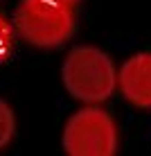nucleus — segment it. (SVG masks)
<instances>
[{"label":"nucleus","mask_w":151,"mask_h":156,"mask_svg":"<svg viewBox=\"0 0 151 156\" xmlns=\"http://www.w3.org/2000/svg\"><path fill=\"white\" fill-rule=\"evenodd\" d=\"M14 133H16V115L12 106L5 100H0V149H5L12 143Z\"/></svg>","instance_id":"nucleus-5"},{"label":"nucleus","mask_w":151,"mask_h":156,"mask_svg":"<svg viewBox=\"0 0 151 156\" xmlns=\"http://www.w3.org/2000/svg\"><path fill=\"white\" fill-rule=\"evenodd\" d=\"M52 2H59V5H68V7H72V5H77L79 0H52Z\"/></svg>","instance_id":"nucleus-7"},{"label":"nucleus","mask_w":151,"mask_h":156,"mask_svg":"<svg viewBox=\"0 0 151 156\" xmlns=\"http://www.w3.org/2000/svg\"><path fill=\"white\" fill-rule=\"evenodd\" d=\"M16 34L34 48H59L74 34L72 7L52 0H20L14 14Z\"/></svg>","instance_id":"nucleus-2"},{"label":"nucleus","mask_w":151,"mask_h":156,"mask_svg":"<svg viewBox=\"0 0 151 156\" xmlns=\"http://www.w3.org/2000/svg\"><path fill=\"white\" fill-rule=\"evenodd\" d=\"M61 143L70 156H113L117 149V129L106 111L86 106L70 115Z\"/></svg>","instance_id":"nucleus-3"},{"label":"nucleus","mask_w":151,"mask_h":156,"mask_svg":"<svg viewBox=\"0 0 151 156\" xmlns=\"http://www.w3.org/2000/svg\"><path fill=\"white\" fill-rule=\"evenodd\" d=\"M14 32L16 27L9 25L7 20L0 16V63H5L9 57H12V50H14Z\"/></svg>","instance_id":"nucleus-6"},{"label":"nucleus","mask_w":151,"mask_h":156,"mask_svg":"<svg viewBox=\"0 0 151 156\" xmlns=\"http://www.w3.org/2000/svg\"><path fill=\"white\" fill-rule=\"evenodd\" d=\"M61 82L74 100L99 104L117 86V73L111 57L93 45H79L68 52L61 66Z\"/></svg>","instance_id":"nucleus-1"},{"label":"nucleus","mask_w":151,"mask_h":156,"mask_svg":"<svg viewBox=\"0 0 151 156\" xmlns=\"http://www.w3.org/2000/svg\"><path fill=\"white\" fill-rule=\"evenodd\" d=\"M117 86L133 106L151 109V52L129 57L117 73Z\"/></svg>","instance_id":"nucleus-4"}]
</instances>
